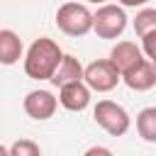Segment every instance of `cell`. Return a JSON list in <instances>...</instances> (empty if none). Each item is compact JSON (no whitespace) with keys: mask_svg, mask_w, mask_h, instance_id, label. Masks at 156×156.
Instances as JSON below:
<instances>
[{"mask_svg":"<svg viewBox=\"0 0 156 156\" xmlns=\"http://www.w3.org/2000/svg\"><path fill=\"white\" fill-rule=\"evenodd\" d=\"M119 80H122V73L115 68V63L110 58H98V61H93L83 68V83L90 90L110 93V90L117 88Z\"/></svg>","mask_w":156,"mask_h":156,"instance_id":"cell-5","label":"cell"},{"mask_svg":"<svg viewBox=\"0 0 156 156\" xmlns=\"http://www.w3.org/2000/svg\"><path fill=\"white\" fill-rule=\"evenodd\" d=\"M7 151H10V156H41L39 144L32 139H17V141H12V146Z\"/></svg>","mask_w":156,"mask_h":156,"instance_id":"cell-14","label":"cell"},{"mask_svg":"<svg viewBox=\"0 0 156 156\" xmlns=\"http://www.w3.org/2000/svg\"><path fill=\"white\" fill-rule=\"evenodd\" d=\"M0 156H10V151H7V149H5L2 144H0Z\"/></svg>","mask_w":156,"mask_h":156,"instance_id":"cell-18","label":"cell"},{"mask_svg":"<svg viewBox=\"0 0 156 156\" xmlns=\"http://www.w3.org/2000/svg\"><path fill=\"white\" fill-rule=\"evenodd\" d=\"M151 63H154V68H156V58H151Z\"/></svg>","mask_w":156,"mask_h":156,"instance_id":"cell-20","label":"cell"},{"mask_svg":"<svg viewBox=\"0 0 156 156\" xmlns=\"http://www.w3.org/2000/svg\"><path fill=\"white\" fill-rule=\"evenodd\" d=\"M56 27L66 37H85L93 32V12L83 2H63L56 10Z\"/></svg>","mask_w":156,"mask_h":156,"instance_id":"cell-2","label":"cell"},{"mask_svg":"<svg viewBox=\"0 0 156 156\" xmlns=\"http://www.w3.org/2000/svg\"><path fill=\"white\" fill-rule=\"evenodd\" d=\"M132 27H134V34H136L139 39H141L144 34L154 32V29H156V7H141V10L136 12Z\"/></svg>","mask_w":156,"mask_h":156,"instance_id":"cell-13","label":"cell"},{"mask_svg":"<svg viewBox=\"0 0 156 156\" xmlns=\"http://www.w3.org/2000/svg\"><path fill=\"white\" fill-rule=\"evenodd\" d=\"M146 2H151V0H119L122 7H144Z\"/></svg>","mask_w":156,"mask_h":156,"instance_id":"cell-17","label":"cell"},{"mask_svg":"<svg viewBox=\"0 0 156 156\" xmlns=\"http://www.w3.org/2000/svg\"><path fill=\"white\" fill-rule=\"evenodd\" d=\"M61 56H63V51L54 39L39 37L29 44V49L24 54V73L34 80H49L54 76Z\"/></svg>","mask_w":156,"mask_h":156,"instance_id":"cell-1","label":"cell"},{"mask_svg":"<svg viewBox=\"0 0 156 156\" xmlns=\"http://www.w3.org/2000/svg\"><path fill=\"white\" fill-rule=\"evenodd\" d=\"M144 58V54H141V49L134 44V41H117L115 46H112V51H110V61L115 63V68L119 71V73H124L127 68H132L134 63H139Z\"/></svg>","mask_w":156,"mask_h":156,"instance_id":"cell-10","label":"cell"},{"mask_svg":"<svg viewBox=\"0 0 156 156\" xmlns=\"http://www.w3.org/2000/svg\"><path fill=\"white\" fill-rule=\"evenodd\" d=\"M85 2H95V5H105L107 0H85Z\"/></svg>","mask_w":156,"mask_h":156,"instance_id":"cell-19","label":"cell"},{"mask_svg":"<svg viewBox=\"0 0 156 156\" xmlns=\"http://www.w3.org/2000/svg\"><path fill=\"white\" fill-rule=\"evenodd\" d=\"M78 80H83V63L76 56L63 54L61 61H58V66H56V71H54V76L49 78V83L56 85V88H61L66 83H78Z\"/></svg>","mask_w":156,"mask_h":156,"instance_id":"cell-9","label":"cell"},{"mask_svg":"<svg viewBox=\"0 0 156 156\" xmlns=\"http://www.w3.org/2000/svg\"><path fill=\"white\" fill-rule=\"evenodd\" d=\"M122 80L129 90H136V93H144V90H151L156 85V68L151 61L141 58L139 63H134L132 68H127L122 73Z\"/></svg>","mask_w":156,"mask_h":156,"instance_id":"cell-7","label":"cell"},{"mask_svg":"<svg viewBox=\"0 0 156 156\" xmlns=\"http://www.w3.org/2000/svg\"><path fill=\"white\" fill-rule=\"evenodd\" d=\"M136 132L144 141L156 144V107H144L136 115Z\"/></svg>","mask_w":156,"mask_h":156,"instance_id":"cell-12","label":"cell"},{"mask_svg":"<svg viewBox=\"0 0 156 156\" xmlns=\"http://www.w3.org/2000/svg\"><path fill=\"white\" fill-rule=\"evenodd\" d=\"M58 102L71 110V112H83L90 105V88L78 80V83H66L58 88Z\"/></svg>","mask_w":156,"mask_h":156,"instance_id":"cell-8","label":"cell"},{"mask_svg":"<svg viewBox=\"0 0 156 156\" xmlns=\"http://www.w3.org/2000/svg\"><path fill=\"white\" fill-rule=\"evenodd\" d=\"M83 156H115V154H112L107 146H100V144H98V146L85 149V154H83Z\"/></svg>","mask_w":156,"mask_h":156,"instance_id":"cell-16","label":"cell"},{"mask_svg":"<svg viewBox=\"0 0 156 156\" xmlns=\"http://www.w3.org/2000/svg\"><path fill=\"white\" fill-rule=\"evenodd\" d=\"M22 39L15 29H0V63L2 66H15L22 58Z\"/></svg>","mask_w":156,"mask_h":156,"instance_id":"cell-11","label":"cell"},{"mask_svg":"<svg viewBox=\"0 0 156 156\" xmlns=\"http://www.w3.org/2000/svg\"><path fill=\"white\" fill-rule=\"evenodd\" d=\"M124 29H127V12L122 5L105 2L98 7V12H93V32L100 39H117L122 37Z\"/></svg>","mask_w":156,"mask_h":156,"instance_id":"cell-3","label":"cell"},{"mask_svg":"<svg viewBox=\"0 0 156 156\" xmlns=\"http://www.w3.org/2000/svg\"><path fill=\"white\" fill-rule=\"evenodd\" d=\"M141 54H146V56H149V61H151V58H156V29L141 37Z\"/></svg>","mask_w":156,"mask_h":156,"instance_id":"cell-15","label":"cell"},{"mask_svg":"<svg viewBox=\"0 0 156 156\" xmlns=\"http://www.w3.org/2000/svg\"><path fill=\"white\" fill-rule=\"evenodd\" d=\"M22 107H24V112H27L32 119L44 122V119H51V117H54V112H56V107H58V98H56L51 90H44V88L29 90V93L24 95V100H22Z\"/></svg>","mask_w":156,"mask_h":156,"instance_id":"cell-6","label":"cell"},{"mask_svg":"<svg viewBox=\"0 0 156 156\" xmlns=\"http://www.w3.org/2000/svg\"><path fill=\"white\" fill-rule=\"evenodd\" d=\"M93 119H95V124H98L100 129H105V132L112 134V136L127 134V132H129V124H132L129 112H127L122 105L112 102V100H100V102L95 105V110H93Z\"/></svg>","mask_w":156,"mask_h":156,"instance_id":"cell-4","label":"cell"}]
</instances>
